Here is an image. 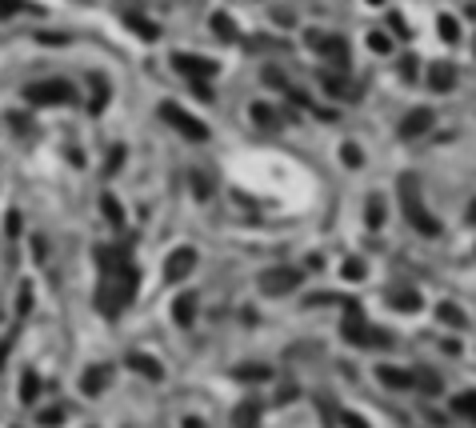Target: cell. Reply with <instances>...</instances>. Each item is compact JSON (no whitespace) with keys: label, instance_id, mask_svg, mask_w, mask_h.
I'll return each instance as SVG.
<instances>
[{"label":"cell","instance_id":"cell-1","mask_svg":"<svg viewBox=\"0 0 476 428\" xmlns=\"http://www.w3.org/2000/svg\"><path fill=\"white\" fill-rule=\"evenodd\" d=\"M24 100H29L32 109H48V104H68V100H77V88H72V84H68L64 77L32 80L29 88H24Z\"/></svg>","mask_w":476,"mask_h":428},{"label":"cell","instance_id":"cell-2","mask_svg":"<svg viewBox=\"0 0 476 428\" xmlns=\"http://www.w3.org/2000/svg\"><path fill=\"white\" fill-rule=\"evenodd\" d=\"M160 112H164V125L176 128L184 141H196V144H205L208 141V125L196 116V112H189L184 104H176V100H164L160 104Z\"/></svg>","mask_w":476,"mask_h":428},{"label":"cell","instance_id":"cell-3","mask_svg":"<svg viewBox=\"0 0 476 428\" xmlns=\"http://www.w3.org/2000/svg\"><path fill=\"white\" fill-rule=\"evenodd\" d=\"M173 68L176 72H184V80H189V84H200V80H212L216 77V61H212V56H196V52H176L173 56Z\"/></svg>","mask_w":476,"mask_h":428},{"label":"cell","instance_id":"cell-4","mask_svg":"<svg viewBox=\"0 0 476 428\" xmlns=\"http://www.w3.org/2000/svg\"><path fill=\"white\" fill-rule=\"evenodd\" d=\"M308 45L317 48L328 64H336V68L349 64V40H344V36H333V32H308Z\"/></svg>","mask_w":476,"mask_h":428},{"label":"cell","instance_id":"cell-5","mask_svg":"<svg viewBox=\"0 0 476 428\" xmlns=\"http://www.w3.org/2000/svg\"><path fill=\"white\" fill-rule=\"evenodd\" d=\"M196 269V248H189V244H180V248H176L173 256H168V280H184V276H189V272Z\"/></svg>","mask_w":476,"mask_h":428},{"label":"cell","instance_id":"cell-6","mask_svg":"<svg viewBox=\"0 0 476 428\" xmlns=\"http://www.w3.org/2000/svg\"><path fill=\"white\" fill-rule=\"evenodd\" d=\"M452 84H457V68L445 61H432L429 64V88H436V93H452Z\"/></svg>","mask_w":476,"mask_h":428},{"label":"cell","instance_id":"cell-7","mask_svg":"<svg viewBox=\"0 0 476 428\" xmlns=\"http://www.w3.org/2000/svg\"><path fill=\"white\" fill-rule=\"evenodd\" d=\"M125 29H132L141 40H157L160 36V24H152V20L141 16V13H125Z\"/></svg>","mask_w":476,"mask_h":428},{"label":"cell","instance_id":"cell-8","mask_svg":"<svg viewBox=\"0 0 476 428\" xmlns=\"http://www.w3.org/2000/svg\"><path fill=\"white\" fill-rule=\"evenodd\" d=\"M425 128H432V112L429 109H413V112H408V120L400 125V136H420Z\"/></svg>","mask_w":476,"mask_h":428},{"label":"cell","instance_id":"cell-9","mask_svg":"<svg viewBox=\"0 0 476 428\" xmlns=\"http://www.w3.org/2000/svg\"><path fill=\"white\" fill-rule=\"evenodd\" d=\"M212 32H216V36H224V40H240V29L232 24V16H224V13L212 16Z\"/></svg>","mask_w":476,"mask_h":428},{"label":"cell","instance_id":"cell-10","mask_svg":"<svg viewBox=\"0 0 476 428\" xmlns=\"http://www.w3.org/2000/svg\"><path fill=\"white\" fill-rule=\"evenodd\" d=\"M436 32H441V36H445L448 45H457V40H461V24H457V16H441V20H436Z\"/></svg>","mask_w":476,"mask_h":428},{"label":"cell","instance_id":"cell-11","mask_svg":"<svg viewBox=\"0 0 476 428\" xmlns=\"http://www.w3.org/2000/svg\"><path fill=\"white\" fill-rule=\"evenodd\" d=\"M16 13H40V8L29 4V0H0V20H4V16H16Z\"/></svg>","mask_w":476,"mask_h":428},{"label":"cell","instance_id":"cell-12","mask_svg":"<svg viewBox=\"0 0 476 428\" xmlns=\"http://www.w3.org/2000/svg\"><path fill=\"white\" fill-rule=\"evenodd\" d=\"M340 157H344V164H352V168H360V164H365V152H360V144H352V141L340 144Z\"/></svg>","mask_w":476,"mask_h":428},{"label":"cell","instance_id":"cell-13","mask_svg":"<svg viewBox=\"0 0 476 428\" xmlns=\"http://www.w3.org/2000/svg\"><path fill=\"white\" fill-rule=\"evenodd\" d=\"M368 45L376 48V52H388V48H392V40H388L384 32H368Z\"/></svg>","mask_w":476,"mask_h":428},{"label":"cell","instance_id":"cell-14","mask_svg":"<svg viewBox=\"0 0 476 428\" xmlns=\"http://www.w3.org/2000/svg\"><path fill=\"white\" fill-rule=\"evenodd\" d=\"M368 4H381V0H368Z\"/></svg>","mask_w":476,"mask_h":428}]
</instances>
